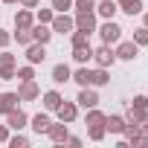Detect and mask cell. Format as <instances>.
<instances>
[{"label": "cell", "instance_id": "6da1fadb", "mask_svg": "<svg viewBox=\"0 0 148 148\" xmlns=\"http://www.w3.org/2000/svg\"><path fill=\"white\" fill-rule=\"evenodd\" d=\"M96 32H99V38H102V44H119L122 41V26L116 23V21H105V23H99L96 26Z\"/></svg>", "mask_w": 148, "mask_h": 148}, {"label": "cell", "instance_id": "7a4b0ae2", "mask_svg": "<svg viewBox=\"0 0 148 148\" xmlns=\"http://www.w3.org/2000/svg\"><path fill=\"white\" fill-rule=\"evenodd\" d=\"M52 32H58V35H70L73 29H76V18H73L70 12H55V18H52Z\"/></svg>", "mask_w": 148, "mask_h": 148}, {"label": "cell", "instance_id": "3957f363", "mask_svg": "<svg viewBox=\"0 0 148 148\" xmlns=\"http://www.w3.org/2000/svg\"><path fill=\"white\" fill-rule=\"evenodd\" d=\"M93 64H96V67H108V70H110V67L116 64V52H113V47H110V44L96 47V49H93Z\"/></svg>", "mask_w": 148, "mask_h": 148}, {"label": "cell", "instance_id": "277c9868", "mask_svg": "<svg viewBox=\"0 0 148 148\" xmlns=\"http://www.w3.org/2000/svg\"><path fill=\"white\" fill-rule=\"evenodd\" d=\"M73 18H76V29H84L87 35H93L96 26H99V15L96 12H76Z\"/></svg>", "mask_w": 148, "mask_h": 148}, {"label": "cell", "instance_id": "5b68a950", "mask_svg": "<svg viewBox=\"0 0 148 148\" xmlns=\"http://www.w3.org/2000/svg\"><path fill=\"white\" fill-rule=\"evenodd\" d=\"M99 93H96V87H79V96H76V105L79 108H84V110H90V108H99Z\"/></svg>", "mask_w": 148, "mask_h": 148}, {"label": "cell", "instance_id": "8992f818", "mask_svg": "<svg viewBox=\"0 0 148 148\" xmlns=\"http://www.w3.org/2000/svg\"><path fill=\"white\" fill-rule=\"evenodd\" d=\"M55 116H58V122H67V125H70V122H76V119H79V105L64 99V102L55 108Z\"/></svg>", "mask_w": 148, "mask_h": 148}, {"label": "cell", "instance_id": "52a82bcc", "mask_svg": "<svg viewBox=\"0 0 148 148\" xmlns=\"http://www.w3.org/2000/svg\"><path fill=\"white\" fill-rule=\"evenodd\" d=\"M113 52H116V61H134V58L139 55V47H136L134 41H119V44L113 47Z\"/></svg>", "mask_w": 148, "mask_h": 148}, {"label": "cell", "instance_id": "ba28073f", "mask_svg": "<svg viewBox=\"0 0 148 148\" xmlns=\"http://www.w3.org/2000/svg\"><path fill=\"white\" fill-rule=\"evenodd\" d=\"M15 93L21 96V102H35V99H41V87H38V82H35V79L21 82V87H18Z\"/></svg>", "mask_w": 148, "mask_h": 148}, {"label": "cell", "instance_id": "9c48e42d", "mask_svg": "<svg viewBox=\"0 0 148 148\" xmlns=\"http://www.w3.org/2000/svg\"><path fill=\"white\" fill-rule=\"evenodd\" d=\"M23 49H26V61H29V64H35V67H38V64H44V61H47V44L32 41V44H29V47H23Z\"/></svg>", "mask_w": 148, "mask_h": 148}, {"label": "cell", "instance_id": "30bf717a", "mask_svg": "<svg viewBox=\"0 0 148 148\" xmlns=\"http://www.w3.org/2000/svg\"><path fill=\"white\" fill-rule=\"evenodd\" d=\"M6 125H9L12 131H23V128H29V116H26V110H21V108L9 110V113H6Z\"/></svg>", "mask_w": 148, "mask_h": 148}, {"label": "cell", "instance_id": "8fae6325", "mask_svg": "<svg viewBox=\"0 0 148 148\" xmlns=\"http://www.w3.org/2000/svg\"><path fill=\"white\" fill-rule=\"evenodd\" d=\"M29 32H32V41H38V44H49L52 35H55L49 23H38V21H35V26H32Z\"/></svg>", "mask_w": 148, "mask_h": 148}, {"label": "cell", "instance_id": "7c38bea8", "mask_svg": "<svg viewBox=\"0 0 148 148\" xmlns=\"http://www.w3.org/2000/svg\"><path fill=\"white\" fill-rule=\"evenodd\" d=\"M47 136H49L55 145H64V142H67V136H70L67 122H52V125H49V131H47Z\"/></svg>", "mask_w": 148, "mask_h": 148}, {"label": "cell", "instance_id": "4fadbf2b", "mask_svg": "<svg viewBox=\"0 0 148 148\" xmlns=\"http://www.w3.org/2000/svg\"><path fill=\"white\" fill-rule=\"evenodd\" d=\"M102 21H113L116 18V12H119V6H116V0H102V3H96V9H93Z\"/></svg>", "mask_w": 148, "mask_h": 148}, {"label": "cell", "instance_id": "5bb4252c", "mask_svg": "<svg viewBox=\"0 0 148 148\" xmlns=\"http://www.w3.org/2000/svg\"><path fill=\"white\" fill-rule=\"evenodd\" d=\"M15 26L18 29H32L35 26V9H18L15 12Z\"/></svg>", "mask_w": 148, "mask_h": 148}, {"label": "cell", "instance_id": "9a60e30c", "mask_svg": "<svg viewBox=\"0 0 148 148\" xmlns=\"http://www.w3.org/2000/svg\"><path fill=\"white\" fill-rule=\"evenodd\" d=\"M49 125H52V119H49V110H47V113H35V116L29 119V128H32L38 136H41V134H47V131H49Z\"/></svg>", "mask_w": 148, "mask_h": 148}, {"label": "cell", "instance_id": "2e32d148", "mask_svg": "<svg viewBox=\"0 0 148 148\" xmlns=\"http://www.w3.org/2000/svg\"><path fill=\"white\" fill-rule=\"evenodd\" d=\"M64 102V96L58 93V90H47V93H41V105H44V110H49V113H55V108Z\"/></svg>", "mask_w": 148, "mask_h": 148}, {"label": "cell", "instance_id": "e0dca14e", "mask_svg": "<svg viewBox=\"0 0 148 148\" xmlns=\"http://www.w3.org/2000/svg\"><path fill=\"white\" fill-rule=\"evenodd\" d=\"M110 84V70L108 67H96L90 73V87H108Z\"/></svg>", "mask_w": 148, "mask_h": 148}, {"label": "cell", "instance_id": "ac0fdd59", "mask_svg": "<svg viewBox=\"0 0 148 148\" xmlns=\"http://www.w3.org/2000/svg\"><path fill=\"white\" fill-rule=\"evenodd\" d=\"M90 67L87 64H79V70H73V76H70V82H76L79 87H90Z\"/></svg>", "mask_w": 148, "mask_h": 148}, {"label": "cell", "instance_id": "d6986e66", "mask_svg": "<svg viewBox=\"0 0 148 148\" xmlns=\"http://www.w3.org/2000/svg\"><path fill=\"white\" fill-rule=\"evenodd\" d=\"M73 61H76V64H87V61H93V47H90V41L82 44V47H73Z\"/></svg>", "mask_w": 148, "mask_h": 148}, {"label": "cell", "instance_id": "ffe728a7", "mask_svg": "<svg viewBox=\"0 0 148 148\" xmlns=\"http://www.w3.org/2000/svg\"><path fill=\"white\" fill-rule=\"evenodd\" d=\"M18 102H21V96H18V93H0V116H6L9 110H15V108H18Z\"/></svg>", "mask_w": 148, "mask_h": 148}, {"label": "cell", "instance_id": "44dd1931", "mask_svg": "<svg viewBox=\"0 0 148 148\" xmlns=\"http://www.w3.org/2000/svg\"><path fill=\"white\" fill-rule=\"evenodd\" d=\"M116 6H119V12H125V15H142V0H116Z\"/></svg>", "mask_w": 148, "mask_h": 148}, {"label": "cell", "instance_id": "7402d4cb", "mask_svg": "<svg viewBox=\"0 0 148 148\" xmlns=\"http://www.w3.org/2000/svg\"><path fill=\"white\" fill-rule=\"evenodd\" d=\"M105 128H108V134H122V128H125V116H119V113L105 116Z\"/></svg>", "mask_w": 148, "mask_h": 148}, {"label": "cell", "instance_id": "603a6c76", "mask_svg": "<svg viewBox=\"0 0 148 148\" xmlns=\"http://www.w3.org/2000/svg\"><path fill=\"white\" fill-rule=\"evenodd\" d=\"M148 119V108H128V113H125V122H134V125H142Z\"/></svg>", "mask_w": 148, "mask_h": 148}, {"label": "cell", "instance_id": "cb8c5ba5", "mask_svg": "<svg viewBox=\"0 0 148 148\" xmlns=\"http://www.w3.org/2000/svg\"><path fill=\"white\" fill-rule=\"evenodd\" d=\"M70 76H73V70H70L67 64H55V67H52V82H55V84H67Z\"/></svg>", "mask_w": 148, "mask_h": 148}, {"label": "cell", "instance_id": "d4e9b609", "mask_svg": "<svg viewBox=\"0 0 148 148\" xmlns=\"http://www.w3.org/2000/svg\"><path fill=\"white\" fill-rule=\"evenodd\" d=\"M105 116H108V113H102L99 108H90V110L84 113V128H87V125H105Z\"/></svg>", "mask_w": 148, "mask_h": 148}, {"label": "cell", "instance_id": "484cf974", "mask_svg": "<svg viewBox=\"0 0 148 148\" xmlns=\"http://www.w3.org/2000/svg\"><path fill=\"white\" fill-rule=\"evenodd\" d=\"M12 41H18V47H29V44H32V32H29V29H18V26H15Z\"/></svg>", "mask_w": 148, "mask_h": 148}, {"label": "cell", "instance_id": "4316f807", "mask_svg": "<svg viewBox=\"0 0 148 148\" xmlns=\"http://www.w3.org/2000/svg\"><path fill=\"white\" fill-rule=\"evenodd\" d=\"M9 148H29V136H23L21 131H15V134H9V142H6Z\"/></svg>", "mask_w": 148, "mask_h": 148}, {"label": "cell", "instance_id": "83f0119b", "mask_svg": "<svg viewBox=\"0 0 148 148\" xmlns=\"http://www.w3.org/2000/svg\"><path fill=\"white\" fill-rule=\"evenodd\" d=\"M105 134H108V128H105V125H87V136H90L93 142H102V139H105Z\"/></svg>", "mask_w": 148, "mask_h": 148}, {"label": "cell", "instance_id": "f1b7e54d", "mask_svg": "<svg viewBox=\"0 0 148 148\" xmlns=\"http://www.w3.org/2000/svg\"><path fill=\"white\" fill-rule=\"evenodd\" d=\"M52 18H55V9H52V6H49V9L41 6V9L35 12V21H38V23H52Z\"/></svg>", "mask_w": 148, "mask_h": 148}, {"label": "cell", "instance_id": "f546056e", "mask_svg": "<svg viewBox=\"0 0 148 148\" xmlns=\"http://www.w3.org/2000/svg\"><path fill=\"white\" fill-rule=\"evenodd\" d=\"M15 76L21 79V82H29V79H35V64H23V67H18V73Z\"/></svg>", "mask_w": 148, "mask_h": 148}, {"label": "cell", "instance_id": "4dcf8cb0", "mask_svg": "<svg viewBox=\"0 0 148 148\" xmlns=\"http://www.w3.org/2000/svg\"><path fill=\"white\" fill-rule=\"evenodd\" d=\"M87 38H90V35H87L84 29H73V32H70V44H73V47H82V44H87Z\"/></svg>", "mask_w": 148, "mask_h": 148}, {"label": "cell", "instance_id": "1f68e13d", "mask_svg": "<svg viewBox=\"0 0 148 148\" xmlns=\"http://www.w3.org/2000/svg\"><path fill=\"white\" fill-rule=\"evenodd\" d=\"M134 44H136V47H148V26L134 29Z\"/></svg>", "mask_w": 148, "mask_h": 148}, {"label": "cell", "instance_id": "d6a6232c", "mask_svg": "<svg viewBox=\"0 0 148 148\" xmlns=\"http://www.w3.org/2000/svg\"><path fill=\"white\" fill-rule=\"evenodd\" d=\"M73 9H76V12H93L96 0H73Z\"/></svg>", "mask_w": 148, "mask_h": 148}, {"label": "cell", "instance_id": "836d02e7", "mask_svg": "<svg viewBox=\"0 0 148 148\" xmlns=\"http://www.w3.org/2000/svg\"><path fill=\"white\" fill-rule=\"evenodd\" d=\"M0 67H18V55H12L9 49L0 52Z\"/></svg>", "mask_w": 148, "mask_h": 148}, {"label": "cell", "instance_id": "e575fe53", "mask_svg": "<svg viewBox=\"0 0 148 148\" xmlns=\"http://www.w3.org/2000/svg\"><path fill=\"white\" fill-rule=\"evenodd\" d=\"M15 73H18V67H0V82H12Z\"/></svg>", "mask_w": 148, "mask_h": 148}, {"label": "cell", "instance_id": "d590c367", "mask_svg": "<svg viewBox=\"0 0 148 148\" xmlns=\"http://www.w3.org/2000/svg\"><path fill=\"white\" fill-rule=\"evenodd\" d=\"M52 9L55 12H70L73 9V0H52Z\"/></svg>", "mask_w": 148, "mask_h": 148}, {"label": "cell", "instance_id": "8d00e7d4", "mask_svg": "<svg viewBox=\"0 0 148 148\" xmlns=\"http://www.w3.org/2000/svg\"><path fill=\"white\" fill-rule=\"evenodd\" d=\"M128 145H131V148H145V145H148V139H145L142 134H136V136H131V139H128Z\"/></svg>", "mask_w": 148, "mask_h": 148}, {"label": "cell", "instance_id": "74e56055", "mask_svg": "<svg viewBox=\"0 0 148 148\" xmlns=\"http://www.w3.org/2000/svg\"><path fill=\"white\" fill-rule=\"evenodd\" d=\"M131 105H134V108H148V96H145V93H136V96L131 99Z\"/></svg>", "mask_w": 148, "mask_h": 148}, {"label": "cell", "instance_id": "f35d334b", "mask_svg": "<svg viewBox=\"0 0 148 148\" xmlns=\"http://www.w3.org/2000/svg\"><path fill=\"white\" fill-rule=\"evenodd\" d=\"M12 44V32H6V29H0V49H6Z\"/></svg>", "mask_w": 148, "mask_h": 148}, {"label": "cell", "instance_id": "ab89813d", "mask_svg": "<svg viewBox=\"0 0 148 148\" xmlns=\"http://www.w3.org/2000/svg\"><path fill=\"white\" fill-rule=\"evenodd\" d=\"M9 134H12L9 125H0V145H6V142H9Z\"/></svg>", "mask_w": 148, "mask_h": 148}, {"label": "cell", "instance_id": "60d3db41", "mask_svg": "<svg viewBox=\"0 0 148 148\" xmlns=\"http://www.w3.org/2000/svg\"><path fill=\"white\" fill-rule=\"evenodd\" d=\"M18 3H21L23 9H38V3H41V0H18Z\"/></svg>", "mask_w": 148, "mask_h": 148}, {"label": "cell", "instance_id": "b9f144b4", "mask_svg": "<svg viewBox=\"0 0 148 148\" xmlns=\"http://www.w3.org/2000/svg\"><path fill=\"white\" fill-rule=\"evenodd\" d=\"M67 142H70V145H82V136H73V134H70V136H67Z\"/></svg>", "mask_w": 148, "mask_h": 148}, {"label": "cell", "instance_id": "7bdbcfd3", "mask_svg": "<svg viewBox=\"0 0 148 148\" xmlns=\"http://www.w3.org/2000/svg\"><path fill=\"white\" fill-rule=\"evenodd\" d=\"M139 131H142V136H145V139H148V119H145V122H142V125H139Z\"/></svg>", "mask_w": 148, "mask_h": 148}, {"label": "cell", "instance_id": "ee69618b", "mask_svg": "<svg viewBox=\"0 0 148 148\" xmlns=\"http://www.w3.org/2000/svg\"><path fill=\"white\" fill-rule=\"evenodd\" d=\"M142 26H148V12H142Z\"/></svg>", "mask_w": 148, "mask_h": 148}, {"label": "cell", "instance_id": "f6af8a7d", "mask_svg": "<svg viewBox=\"0 0 148 148\" xmlns=\"http://www.w3.org/2000/svg\"><path fill=\"white\" fill-rule=\"evenodd\" d=\"M0 3H9V6H12V3H18V0H0Z\"/></svg>", "mask_w": 148, "mask_h": 148}]
</instances>
